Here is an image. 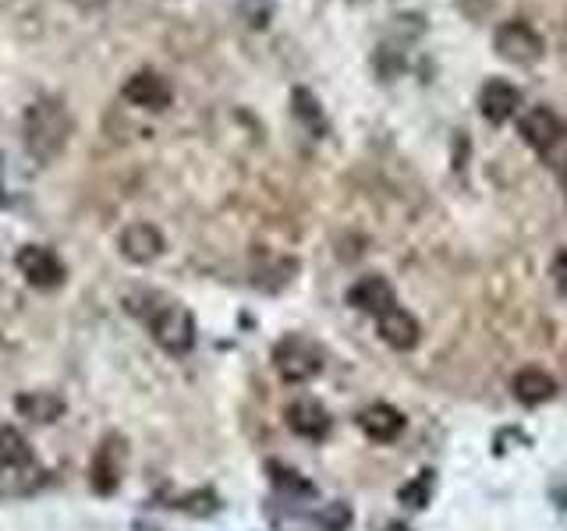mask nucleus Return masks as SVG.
I'll list each match as a JSON object with an SVG mask.
<instances>
[{
	"label": "nucleus",
	"mask_w": 567,
	"mask_h": 531,
	"mask_svg": "<svg viewBox=\"0 0 567 531\" xmlns=\"http://www.w3.org/2000/svg\"><path fill=\"white\" fill-rule=\"evenodd\" d=\"M121 468H124V439L106 436L93 457V468H89V482H93L100 496H111L121 482Z\"/></svg>",
	"instance_id": "6e6552de"
},
{
	"label": "nucleus",
	"mask_w": 567,
	"mask_h": 531,
	"mask_svg": "<svg viewBox=\"0 0 567 531\" xmlns=\"http://www.w3.org/2000/svg\"><path fill=\"white\" fill-rule=\"evenodd\" d=\"M377 326H380L383 344H390L394 351H412V347H419V341H422L419 319H415L412 312H408V309H401V305L386 309V312L377 319Z\"/></svg>",
	"instance_id": "1a4fd4ad"
},
{
	"label": "nucleus",
	"mask_w": 567,
	"mask_h": 531,
	"mask_svg": "<svg viewBox=\"0 0 567 531\" xmlns=\"http://www.w3.org/2000/svg\"><path fill=\"white\" fill-rule=\"evenodd\" d=\"M359 429L369 439L390 442V439H398L404 433V415L398 412V407H390V404H369L365 412L359 415Z\"/></svg>",
	"instance_id": "ddd939ff"
},
{
	"label": "nucleus",
	"mask_w": 567,
	"mask_h": 531,
	"mask_svg": "<svg viewBox=\"0 0 567 531\" xmlns=\"http://www.w3.org/2000/svg\"><path fill=\"white\" fill-rule=\"evenodd\" d=\"M121 96L128 100L132 106H138V111H167V106L174 103V85L159 75V71L153 67H142L135 71V75H128V82L121 85Z\"/></svg>",
	"instance_id": "423d86ee"
},
{
	"label": "nucleus",
	"mask_w": 567,
	"mask_h": 531,
	"mask_svg": "<svg viewBox=\"0 0 567 531\" xmlns=\"http://www.w3.org/2000/svg\"><path fill=\"white\" fill-rule=\"evenodd\" d=\"M288 425H291V433L306 439H323L330 433V418L323 412V404H316V400H295L288 407Z\"/></svg>",
	"instance_id": "2eb2a0df"
},
{
	"label": "nucleus",
	"mask_w": 567,
	"mask_h": 531,
	"mask_svg": "<svg viewBox=\"0 0 567 531\" xmlns=\"http://www.w3.org/2000/svg\"><path fill=\"white\" fill-rule=\"evenodd\" d=\"M554 280H557L560 291H567V252L554 259Z\"/></svg>",
	"instance_id": "412c9836"
},
{
	"label": "nucleus",
	"mask_w": 567,
	"mask_h": 531,
	"mask_svg": "<svg viewBox=\"0 0 567 531\" xmlns=\"http://www.w3.org/2000/svg\"><path fill=\"white\" fill-rule=\"evenodd\" d=\"M14 266H18V273L25 277L29 288H35V291H58L68 280L64 259L47 244H22L14 252Z\"/></svg>",
	"instance_id": "7ed1b4c3"
},
{
	"label": "nucleus",
	"mask_w": 567,
	"mask_h": 531,
	"mask_svg": "<svg viewBox=\"0 0 567 531\" xmlns=\"http://www.w3.org/2000/svg\"><path fill=\"white\" fill-rule=\"evenodd\" d=\"M32 450H29V442L25 436L11 429V425H0V468H14V465H29Z\"/></svg>",
	"instance_id": "f3484780"
},
{
	"label": "nucleus",
	"mask_w": 567,
	"mask_h": 531,
	"mask_svg": "<svg viewBox=\"0 0 567 531\" xmlns=\"http://www.w3.org/2000/svg\"><path fill=\"white\" fill-rule=\"evenodd\" d=\"M478 106H483V117L489 124H507L522 106V93L514 88L507 79H489L478 93Z\"/></svg>",
	"instance_id": "9d476101"
},
{
	"label": "nucleus",
	"mask_w": 567,
	"mask_h": 531,
	"mask_svg": "<svg viewBox=\"0 0 567 531\" xmlns=\"http://www.w3.org/2000/svg\"><path fill=\"white\" fill-rule=\"evenodd\" d=\"M539 156H543V164H546L549 170H557L560 177L567 174V124H564V132H560L554 142H549V146H546Z\"/></svg>",
	"instance_id": "6ab92c4d"
},
{
	"label": "nucleus",
	"mask_w": 567,
	"mask_h": 531,
	"mask_svg": "<svg viewBox=\"0 0 567 531\" xmlns=\"http://www.w3.org/2000/svg\"><path fill=\"white\" fill-rule=\"evenodd\" d=\"M75 132V121H71L64 100L58 96H40L35 103L25 106L22 114V138H25V153L35 164H53L64 149L68 138Z\"/></svg>",
	"instance_id": "f257e3e1"
},
{
	"label": "nucleus",
	"mask_w": 567,
	"mask_h": 531,
	"mask_svg": "<svg viewBox=\"0 0 567 531\" xmlns=\"http://www.w3.org/2000/svg\"><path fill=\"white\" fill-rule=\"evenodd\" d=\"M493 46H496V53H501L504 61L522 64V67L539 64L543 53H546L543 35L528 22H504L501 29L493 32Z\"/></svg>",
	"instance_id": "20e7f679"
},
{
	"label": "nucleus",
	"mask_w": 567,
	"mask_h": 531,
	"mask_svg": "<svg viewBox=\"0 0 567 531\" xmlns=\"http://www.w3.org/2000/svg\"><path fill=\"white\" fill-rule=\"evenodd\" d=\"M274 365H277L284 383H309V379L319 376L323 358H319V351L309 341H301V336H288V341H280L274 347Z\"/></svg>",
	"instance_id": "39448f33"
},
{
	"label": "nucleus",
	"mask_w": 567,
	"mask_h": 531,
	"mask_svg": "<svg viewBox=\"0 0 567 531\" xmlns=\"http://www.w3.org/2000/svg\"><path fill=\"white\" fill-rule=\"evenodd\" d=\"M564 188H567V174H564Z\"/></svg>",
	"instance_id": "4be33fe9"
},
{
	"label": "nucleus",
	"mask_w": 567,
	"mask_h": 531,
	"mask_svg": "<svg viewBox=\"0 0 567 531\" xmlns=\"http://www.w3.org/2000/svg\"><path fill=\"white\" fill-rule=\"evenodd\" d=\"M511 389L522 404H546L557 394V379L543 368H522L518 376L511 379Z\"/></svg>",
	"instance_id": "dca6fc26"
},
{
	"label": "nucleus",
	"mask_w": 567,
	"mask_h": 531,
	"mask_svg": "<svg viewBox=\"0 0 567 531\" xmlns=\"http://www.w3.org/2000/svg\"><path fill=\"white\" fill-rule=\"evenodd\" d=\"M291 111H295L298 121H306L309 128H319V124H323V114H319V103H316V96L309 93V88H295V93H291Z\"/></svg>",
	"instance_id": "a211bd4d"
},
{
	"label": "nucleus",
	"mask_w": 567,
	"mask_h": 531,
	"mask_svg": "<svg viewBox=\"0 0 567 531\" xmlns=\"http://www.w3.org/2000/svg\"><path fill=\"white\" fill-rule=\"evenodd\" d=\"M348 301L359 312H365V315H383L386 309H394L398 305V294H394V288H390V280L386 277H362L354 288L348 291Z\"/></svg>",
	"instance_id": "9b49d317"
},
{
	"label": "nucleus",
	"mask_w": 567,
	"mask_h": 531,
	"mask_svg": "<svg viewBox=\"0 0 567 531\" xmlns=\"http://www.w3.org/2000/svg\"><path fill=\"white\" fill-rule=\"evenodd\" d=\"M117 248H121V256L128 259V262L150 266V262H156L159 256H164L167 241H164V235H159V227L138 220V223H128V227L121 230Z\"/></svg>",
	"instance_id": "0eeeda50"
},
{
	"label": "nucleus",
	"mask_w": 567,
	"mask_h": 531,
	"mask_svg": "<svg viewBox=\"0 0 567 531\" xmlns=\"http://www.w3.org/2000/svg\"><path fill=\"white\" fill-rule=\"evenodd\" d=\"M401 500H404L408 507H415V510L425 507V500H430V471L419 475L412 486H404V489H401Z\"/></svg>",
	"instance_id": "aec40b11"
},
{
	"label": "nucleus",
	"mask_w": 567,
	"mask_h": 531,
	"mask_svg": "<svg viewBox=\"0 0 567 531\" xmlns=\"http://www.w3.org/2000/svg\"><path fill=\"white\" fill-rule=\"evenodd\" d=\"M146 326L153 333V341L167 354H188L195 347V319L185 305H177V301L156 305L146 315Z\"/></svg>",
	"instance_id": "f03ea898"
},
{
	"label": "nucleus",
	"mask_w": 567,
	"mask_h": 531,
	"mask_svg": "<svg viewBox=\"0 0 567 531\" xmlns=\"http://www.w3.org/2000/svg\"><path fill=\"white\" fill-rule=\"evenodd\" d=\"M518 132H522V138L528 142L532 149L543 153L549 142H554L564 132V121L554 111H549V106H532V111H525L518 117Z\"/></svg>",
	"instance_id": "f8f14e48"
},
{
	"label": "nucleus",
	"mask_w": 567,
	"mask_h": 531,
	"mask_svg": "<svg viewBox=\"0 0 567 531\" xmlns=\"http://www.w3.org/2000/svg\"><path fill=\"white\" fill-rule=\"evenodd\" d=\"M14 412L35 425H50L64 415V397H58L53 389H29V394L14 397Z\"/></svg>",
	"instance_id": "4468645a"
}]
</instances>
